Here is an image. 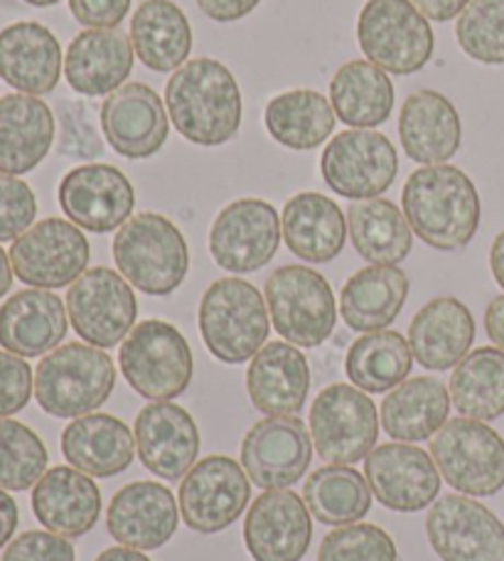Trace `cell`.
<instances>
[{
  "instance_id": "obj_29",
  "label": "cell",
  "mask_w": 504,
  "mask_h": 561,
  "mask_svg": "<svg viewBox=\"0 0 504 561\" xmlns=\"http://www.w3.org/2000/svg\"><path fill=\"white\" fill-rule=\"evenodd\" d=\"M249 399L268 416H296L310 392L306 355L290 343H268L251 359L247 373Z\"/></svg>"
},
{
  "instance_id": "obj_8",
  "label": "cell",
  "mask_w": 504,
  "mask_h": 561,
  "mask_svg": "<svg viewBox=\"0 0 504 561\" xmlns=\"http://www.w3.org/2000/svg\"><path fill=\"white\" fill-rule=\"evenodd\" d=\"M357 37L369 62L397 77L421 72L436 47L431 23L411 0H367Z\"/></svg>"
},
{
  "instance_id": "obj_10",
  "label": "cell",
  "mask_w": 504,
  "mask_h": 561,
  "mask_svg": "<svg viewBox=\"0 0 504 561\" xmlns=\"http://www.w3.org/2000/svg\"><path fill=\"white\" fill-rule=\"evenodd\" d=\"M310 434L322 460L332 466H355L375 450L377 407L355 385H330L312 402Z\"/></svg>"
},
{
  "instance_id": "obj_56",
  "label": "cell",
  "mask_w": 504,
  "mask_h": 561,
  "mask_svg": "<svg viewBox=\"0 0 504 561\" xmlns=\"http://www.w3.org/2000/svg\"><path fill=\"white\" fill-rule=\"evenodd\" d=\"M490 268H492V276L500 284V288H504V232L497 234L495 244L490 249Z\"/></svg>"
},
{
  "instance_id": "obj_35",
  "label": "cell",
  "mask_w": 504,
  "mask_h": 561,
  "mask_svg": "<svg viewBox=\"0 0 504 561\" xmlns=\"http://www.w3.org/2000/svg\"><path fill=\"white\" fill-rule=\"evenodd\" d=\"M409 296V276L399 266H367L340 294V313L357 333H377L399 318Z\"/></svg>"
},
{
  "instance_id": "obj_25",
  "label": "cell",
  "mask_w": 504,
  "mask_h": 561,
  "mask_svg": "<svg viewBox=\"0 0 504 561\" xmlns=\"http://www.w3.org/2000/svg\"><path fill=\"white\" fill-rule=\"evenodd\" d=\"M62 47L39 23H13L0 30V79L30 96L55 92L62 77Z\"/></svg>"
},
{
  "instance_id": "obj_15",
  "label": "cell",
  "mask_w": 504,
  "mask_h": 561,
  "mask_svg": "<svg viewBox=\"0 0 504 561\" xmlns=\"http://www.w3.org/2000/svg\"><path fill=\"white\" fill-rule=\"evenodd\" d=\"M89 242L75 222L49 217L20 234L10 247L15 276L35 288H65L87 272Z\"/></svg>"
},
{
  "instance_id": "obj_18",
  "label": "cell",
  "mask_w": 504,
  "mask_h": 561,
  "mask_svg": "<svg viewBox=\"0 0 504 561\" xmlns=\"http://www.w3.org/2000/svg\"><path fill=\"white\" fill-rule=\"evenodd\" d=\"M57 197L69 222L94 234L121 229L136 209V190L130 180L106 163L69 170L59 183Z\"/></svg>"
},
{
  "instance_id": "obj_1",
  "label": "cell",
  "mask_w": 504,
  "mask_h": 561,
  "mask_svg": "<svg viewBox=\"0 0 504 561\" xmlns=\"http://www.w3.org/2000/svg\"><path fill=\"white\" fill-rule=\"evenodd\" d=\"M401 205L413 234L438 252H456L478 234L480 195L456 165L413 170L403 185Z\"/></svg>"
},
{
  "instance_id": "obj_48",
  "label": "cell",
  "mask_w": 504,
  "mask_h": 561,
  "mask_svg": "<svg viewBox=\"0 0 504 561\" xmlns=\"http://www.w3.org/2000/svg\"><path fill=\"white\" fill-rule=\"evenodd\" d=\"M35 389L33 367L25 357L0 350V419H8L27 407Z\"/></svg>"
},
{
  "instance_id": "obj_24",
  "label": "cell",
  "mask_w": 504,
  "mask_h": 561,
  "mask_svg": "<svg viewBox=\"0 0 504 561\" xmlns=\"http://www.w3.org/2000/svg\"><path fill=\"white\" fill-rule=\"evenodd\" d=\"M33 513L49 533L67 539L84 537L99 523L101 490L82 470L49 468L33 488Z\"/></svg>"
},
{
  "instance_id": "obj_45",
  "label": "cell",
  "mask_w": 504,
  "mask_h": 561,
  "mask_svg": "<svg viewBox=\"0 0 504 561\" xmlns=\"http://www.w3.org/2000/svg\"><path fill=\"white\" fill-rule=\"evenodd\" d=\"M397 545L377 525H345L320 542L318 561H397Z\"/></svg>"
},
{
  "instance_id": "obj_5",
  "label": "cell",
  "mask_w": 504,
  "mask_h": 561,
  "mask_svg": "<svg viewBox=\"0 0 504 561\" xmlns=\"http://www.w3.org/2000/svg\"><path fill=\"white\" fill-rule=\"evenodd\" d=\"M116 367L104 350L69 343L43 357L35 373V397L43 412L79 419L96 412L114 392Z\"/></svg>"
},
{
  "instance_id": "obj_33",
  "label": "cell",
  "mask_w": 504,
  "mask_h": 561,
  "mask_svg": "<svg viewBox=\"0 0 504 561\" xmlns=\"http://www.w3.org/2000/svg\"><path fill=\"white\" fill-rule=\"evenodd\" d=\"M290 252L302 262L328 264L345 249L347 219L337 203L320 193L294 195L280 215Z\"/></svg>"
},
{
  "instance_id": "obj_42",
  "label": "cell",
  "mask_w": 504,
  "mask_h": 561,
  "mask_svg": "<svg viewBox=\"0 0 504 561\" xmlns=\"http://www.w3.org/2000/svg\"><path fill=\"white\" fill-rule=\"evenodd\" d=\"M302 500H306L310 515L330 527L355 525L371 510L367 478L352 466L318 468L306 480Z\"/></svg>"
},
{
  "instance_id": "obj_36",
  "label": "cell",
  "mask_w": 504,
  "mask_h": 561,
  "mask_svg": "<svg viewBox=\"0 0 504 561\" xmlns=\"http://www.w3.org/2000/svg\"><path fill=\"white\" fill-rule=\"evenodd\" d=\"M450 392L433 377H411L381 402V426L394 440L419 444L446 426Z\"/></svg>"
},
{
  "instance_id": "obj_26",
  "label": "cell",
  "mask_w": 504,
  "mask_h": 561,
  "mask_svg": "<svg viewBox=\"0 0 504 561\" xmlns=\"http://www.w3.org/2000/svg\"><path fill=\"white\" fill-rule=\"evenodd\" d=\"M67 335V308L47 288H25L0 306V345L18 357L57 350Z\"/></svg>"
},
{
  "instance_id": "obj_52",
  "label": "cell",
  "mask_w": 504,
  "mask_h": 561,
  "mask_svg": "<svg viewBox=\"0 0 504 561\" xmlns=\"http://www.w3.org/2000/svg\"><path fill=\"white\" fill-rule=\"evenodd\" d=\"M419 8V13L426 20H436V23H446L462 15V10L470 5V0H411Z\"/></svg>"
},
{
  "instance_id": "obj_31",
  "label": "cell",
  "mask_w": 504,
  "mask_h": 561,
  "mask_svg": "<svg viewBox=\"0 0 504 561\" xmlns=\"http://www.w3.org/2000/svg\"><path fill=\"white\" fill-rule=\"evenodd\" d=\"M55 144V116L43 99L8 94L0 99V173L25 175Z\"/></svg>"
},
{
  "instance_id": "obj_21",
  "label": "cell",
  "mask_w": 504,
  "mask_h": 561,
  "mask_svg": "<svg viewBox=\"0 0 504 561\" xmlns=\"http://www.w3.org/2000/svg\"><path fill=\"white\" fill-rule=\"evenodd\" d=\"M312 539L306 500L290 490H266L251 505L244 542L254 561H300Z\"/></svg>"
},
{
  "instance_id": "obj_20",
  "label": "cell",
  "mask_w": 504,
  "mask_h": 561,
  "mask_svg": "<svg viewBox=\"0 0 504 561\" xmlns=\"http://www.w3.org/2000/svg\"><path fill=\"white\" fill-rule=\"evenodd\" d=\"M101 131L118 156L144 160L165 146L170 122L163 99L148 84L130 82L116 89L99 112Z\"/></svg>"
},
{
  "instance_id": "obj_30",
  "label": "cell",
  "mask_w": 504,
  "mask_h": 561,
  "mask_svg": "<svg viewBox=\"0 0 504 561\" xmlns=\"http://www.w3.org/2000/svg\"><path fill=\"white\" fill-rule=\"evenodd\" d=\"M399 138L411 160L421 165H443L458 153L462 126L448 96L431 89L413 92L401 106Z\"/></svg>"
},
{
  "instance_id": "obj_49",
  "label": "cell",
  "mask_w": 504,
  "mask_h": 561,
  "mask_svg": "<svg viewBox=\"0 0 504 561\" xmlns=\"http://www.w3.org/2000/svg\"><path fill=\"white\" fill-rule=\"evenodd\" d=\"M0 561H77L72 542L55 533H25L8 545Z\"/></svg>"
},
{
  "instance_id": "obj_28",
  "label": "cell",
  "mask_w": 504,
  "mask_h": 561,
  "mask_svg": "<svg viewBox=\"0 0 504 561\" xmlns=\"http://www.w3.org/2000/svg\"><path fill=\"white\" fill-rule=\"evenodd\" d=\"M134 69V45L118 27L84 30L67 47L65 77L82 96L114 94Z\"/></svg>"
},
{
  "instance_id": "obj_38",
  "label": "cell",
  "mask_w": 504,
  "mask_h": 561,
  "mask_svg": "<svg viewBox=\"0 0 504 561\" xmlns=\"http://www.w3.org/2000/svg\"><path fill=\"white\" fill-rule=\"evenodd\" d=\"M347 232L357 254L375 266L401 264L413 247V229L406 215L381 197L350 207Z\"/></svg>"
},
{
  "instance_id": "obj_44",
  "label": "cell",
  "mask_w": 504,
  "mask_h": 561,
  "mask_svg": "<svg viewBox=\"0 0 504 561\" xmlns=\"http://www.w3.org/2000/svg\"><path fill=\"white\" fill-rule=\"evenodd\" d=\"M468 57L482 65H504V0H470L456 25Z\"/></svg>"
},
{
  "instance_id": "obj_7",
  "label": "cell",
  "mask_w": 504,
  "mask_h": 561,
  "mask_svg": "<svg viewBox=\"0 0 504 561\" xmlns=\"http://www.w3.org/2000/svg\"><path fill=\"white\" fill-rule=\"evenodd\" d=\"M274 328L290 345L318 347L335 333L337 304L328 278L310 266H280L266 278Z\"/></svg>"
},
{
  "instance_id": "obj_39",
  "label": "cell",
  "mask_w": 504,
  "mask_h": 561,
  "mask_svg": "<svg viewBox=\"0 0 504 561\" xmlns=\"http://www.w3.org/2000/svg\"><path fill=\"white\" fill-rule=\"evenodd\" d=\"M335 108L312 89H294L271 99L264 122L276 144L290 150H312L335 131Z\"/></svg>"
},
{
  "instance_id": "obj_23",
  "label": "cell",
  "mask_w": 504,
  "mask_h": 561,
  "mask_svg": "<svg viewBox=\"0 0 504 561\" xmlns=\"http://www.w3.org/2000/svg\"><path fill=\"white\" fill-rule=\"evenodd\" d=\"M136 450L140 463L163 480L190 473L199 456V431L187 409L173 402H153L136 419Z\"/></svg>"
},
{
  "instance_id": "obj_2",
  "label": "cell",
  "mask_w": 504,
  "mask_h": 561,
  "mask_svg": "<svg viewBox=\"0 0 504 561\" xmlns=\"http://www.w3.org/2000/svg\"><path fill=\"white\" fill-rule=\"evenodd\" d=\"M168 116L197 146H221L239 134L241 92L234 75L209 57L187 59L165 87Z\"/></svg>"
},
{
  "instance_id": "obj_50",
  "label": "cell",
  "mask_w": 504,
  "mask_h": 561,
  "mask_svg": "<svg viewBox=\"0 0 504 561\" xmlns=\"http://www.w3.org/2000/svg\"><path fill=\"white\" fill-rule=\"evenodd\" d=\"M134 0H69V10L79 25L89 30L118 27Z\"/></svg>"
},
{
  "instance_id": "obj_3",
  "label": "cell",
  "mask_w": 504,
  "mask_h": 561,
  "mask_svg": "<svg viewBox=\"0 0 504 561\" xmlns=\"http://www.w3.org/2000/svg\"><path fill=\"white\" fill-rule=\"evenodd\" d=\"M114 262L140 294L170 296L187 276L190 252L183 232L168 217L140 213L116 232Z\"/></svg>"
},
{
  "instance_id": "obj_41",
  "label": "cell",
  "mask_w": 504,
  "mask_h": 561,
  "mask_svg": "<svg viewBox=\"0 0 504 561\" xmlns=\"http://www.w3.org/2000/svg\"><path fill=\"white\" fill-rule=\"evenodd\" d=\"M450 404L462 416L495 421L504 414V353L478 347L460 359L450 375Z\"/></svg>"
},
{
  "instance_id": "obj_6",
  "label": "cell",
  "mask_w": 504,
  "mask_h": 561,
  "mask_svg": "<svg viewBox=\"0 0 504 561\" xmlns=\"http://www.w3.org/2000/svg\"><path fill=\"white\" fill-rule=\"evenodd\" d=\"M118 365L126 382L150 402H170L187 392L195 359L185 335L165 320H144L121 343Z\"/></svg>"
},
{
  "instance_id": "obj_14",
  "label": "cell",
  "mask_w": 504,
  "mask_h": 561,
  "mask_svg": "<svg viewBox=\"0 0 504 561\" xmlns=\"http://www.w3.org/2000/svg\"><path fill=\"white\" fill-rule=\"evenodd\" d=\"M320 170L332 193L347 199H375L394 185L399 156L385 134L352 128L332 136Z\"/></svg>"
},
{
  "instance_id": "obj_53",
  "label": "cell",
  "mask_w": 504,
  "mask_h": 561,
  "mask_svg": "<svg viewBox=\"0 0 504 561\" xmlns=\"http://www.w3.org/2000/svg\"><path fill=\"white\" fill-rule=\"evenodd\" d=\"M18 503L5 493V490H0V549L13 539L18 529Z\"/></svg>"
},
{
  "instance_id": "obj_19",
  "label": "cell",
  "mask_w": 504,
  "mask_h": 561,
  "mask_svg": "<svg viewBox=\"0 0 504 561\" xmlns=\"http://www.w3.org/2000/svg\"><path fill=\"white\" fill-rule=\"evenodd\" d=\"M365 478L377 503L397 513H421L440 493L436 460L409 444L377 446L365 458Z\"/></svg>"
},
{
  "instance_id": "obj_22",
  "label": "cell",
  "mask_w": 504,
  "mask_h": 561,
  "mask_svg": "<svg viewBox=\"0 0 504 561\" xmlns=\"http://www.w3.org/2000/svg\"><path fill=\"white\" fill-rule=\"evenodd\" d=\"M180 507L165 485L138 480L114 495L106 513L108 535L118 545L153 552L175 537Z\"/></svg>"
},
{
  "instance_id": "obj_12",
  "label": "cell",
  "mask_w": 504,
  "mask_h": 561,
  "mask_svg": "<svg viewBox=\"0 0 504 561\" xmlns=\"http://www.w3.org/2000/svg\"><path fill=\"white\" fill-rule=\"evenodd\" d=\"M251 500L247 470L229 456L202 458L180 483L183 523L199 535H217L237 523Z\"/></svg>"
},
{
  "instance_id": "obj_13",
  "label": "cell",
  "mask_w": 504,
  "mask_h": 561,
  "mask_svg": "<svg viewBox=\"0 0 504 561\" xmlns=\"http://www.w3.org/2000/svg\"><path fill=\"white\" fill-rule=\"evenodd\" d=\"M280 237L284 227L274 205L244 197L217 215L209 229V254L225 272L251 274L274 262Z\"/></svg>"
},
{
  "instance_id": "obj_54",
  "label": "cell",
  "mask_w": 504,
  "mask_h": 561,
  "mask_svg": "<svg viewBox=\"0 0 504 561\" xmlns=\"http://www.w3.org/2000/svg\"><path fill=\"white\" fill-rule=\"evenodd\" d=\"M485 330L492 343L504 353V296H497L485 310Z\"/></svg>"
},
{
  "instance_id": "obj_47",
  "label": "cell",
  "mask_w": 504,
  "mask_h": 561,
  "mask_svg": "<svg viewBox=\"0 0 504 561\" xmlns=\"http://www.w3.org/2000/svg\"><path fill=\"white\" fill-rule=\"evenodd\" d=\"M37 197L25 180L0 173V242H15L33 227Z\"/></svg>"
},
{
  "instance_id": "obj_46",
  "label": "cell",
  "mask_w": 504,
  "mask_h": 561,
  "mask_svg": "<svg viewBox=\"0 0 504 561\" xmlns=\"http://www.w3.org/2000/svg\"><path fill=\"white\" fill-rule=\"evenodd\" d=\"M59 153L75 160H94L104 153V140H101L94 126V108L84 102H59Z\"/></svg>"
},
{
  "instance_id": "obj_11",
  "label": "cell",
  "mask_w": 504,
  "mask_h": 561,
  "mask_svg": "<svg viewBox=\"0 0 504 561\" xmlns=\"http://www.w3.org/2000/svg\"><path fill=\"white\" fill-rule=\"evenodd\" d=\"M67 316L77 335L94 347H116L134 330L138 300L128 280L114 268L96 266L67 290Z\"/></svg>"
},
{
  "instance_id": "obj_57",
  "label": "cell",
  "mask_w": 504,
  "mask_h": 561,
  "mask_svg": "<svg viewBox=\"0 0 504 561\" xmlns=\"http://www.w3.org/2000/svg\"><path fill=\"white\" fill-rule=\"evenodd\" d=\"M13 264H10V256L3 252V247H0V298H3L10 286H13Z\"/></svg>"
},
{
  "instance_id": "obj_27",
  "label": "cell",
  "mask_w": 504,
  "mask_h": 561,
  "mask_svg": "<svg viewBox=\"0 0 504 561\" xmlns=\"http://www.w3.org/2000/svg\"><path fill=\"white\" fill-rule=\"evenodd\" d=\"M476 343V320L458 298L440 296L423 306L409 325L413 359L431 373H446L470 353Z\"/></svg>"
},
{
  "instance_id": "obj_55",
  "label": "cell",
  "mask_w": 504,
  "mask_h": 561,
  "mask_svg": "<svg viewBox=\"0 0 504 561\" xmlns=\"http://www.w3.org/2000/svg\"><path fill=\"white\" fill-rule=\"evenodd\" d=\"M96 561H150L140 549H130V547H111V549H104L96 557Z\"/></svg>"
},
{
  "instance_id": "obj_17",
  "label": "cell",
  "mask_w": 504,
  "mask_h": 561,
  "mask_svg": "<svg viewBox=\"0 0 504 561\" xmlns=\"http://www.w3.org/2000/svg\"><path fill=\"white\" fill-rule=\"evenodd\" d=\"M426 535L440 561H504V525L470 495L433 503Z\"/></svg>"
},
{
  "instance_id": "obj_16",
  "label": "cell",
  "mask_w": 504,
  "mask_h": 561,
  "mask_svg": "<svg viewBox=\"0 0 504 561\" xmlns=\"http://www.w3.org/2000/svg\"><path fill=\"white\" fill-rule=\"evenodd\" d=\"M312 436L298 416H268L241 440V468L261 490H286L306 476Z\"/></svg>"
},
{
  "instance_id": "obj_37",
  "label": "cell",
  "mask_w": 504,
  "mask_h": 561,
  "mask_svg": "<svg viewBox=\"0 0 504 561\" xmlns=\"http://www.w3.org/2000/svg\"><path fill=\"white\" fill-rule=\"evenodd\" d=\"M332 108L342 124L352 128H375L385 124L394 108V84L385 69L355 59L337 69L330 82Z\"/></svg>"
},
{
  "instance_id": "obj_4",
  "label": "cell",
  "mask_w": 504,
  "mask_h": 561,
  "mask_svg": "<svg viewBox=\"0 0 504 561\" xmlns=\"http://www.w3.org/2000/svg\"><path fill=\"white\" fill-rule=\"evenodd\" d=\"M268 308L256 286L244 278H219L199 304V333L211 355L225 365L254 359L268 337Z\"/></svg>"
},
{
  "instance_id": "obj_34",
  "label": "cell",
  "mask_w": 504,
  "mask_h": 561,
  "mask_svg": "<svg viewBox=\"0 0 504 561\" xmlns=\"http://www.w3.org/2000/svg\"><path fill=\"white\" fill-rule=\"evenodd\" d=\"M130 45L153 72H175L193 53V27L173 0H146L130 18Z\"/></svg>"
},
{
  "instance_id": "obj_32",
  "label": "cell",
  "mask_w": 504,
  "mask_h": 561,
  "mask_svg": "<svg viewBox=\"0 0 504 561\" xmlns=\"http://www.w3.org/2000/svg\"><path fill=\"white\" fill-rule=\"evenodd\" d=\"M67 463L92 478H114L128 470L136 456V440L124 421L111 414L75 419L62 434Z\"/></svg>"
},
{
  "instance_id": "obj_9",
  "label": "cell",
  "mask_w": 504,
  "mask_h": 561,
  "mask_svg": "<svg viewBox=\"0 0 504 561\" xmlns=\"http://www.w3.org/2000/svg\"><path fill=\"white\" fill-rule=\"evenodd\" d=\"M438 473L470 497H490L504 488V440L478 419L446 421L431 444Z\"/></svg>"
},
{
  "instance_id": "obj_43",
  "label": "cell",
  "mask_w": 504,
  "mask_h": 561,
  "mask_svg": "<svg viewBox=\"0 0 504 561\" xmlns=\"http://www.w3.org/2000/svg\"><path fill=\"white\" fill-rule=\"evenodd\" d=\"M49 454L33 428L0 419V490H27L47 473Z\"/></svg>"
},
{
  "instance_id": "obj_58",
  "label": "cell",
  "mask_w": 504,
  "mask_h": 561,
  "mask_svg": "<svg viewBox=\"0 0 504 561\" xmlns=\"http://www.w3.org/2000/svg\"><path fill=\"white\" fill-rule=\"evenodd\" d=\"M27 5H35V8H49V5H57L59 0H25Z\"/></svg>"
},
{
  "instance_id": "obj_51",
  "label": "cell",
  "mask_w": 504,
  "mask_h": 561,
  "mask_svg": "<svg viewBox=\"0 0 504 561\" xmlns=\"http://www.w3.org/2000/svg\"><path fill=\"white\" fill-rule=\"evenodd\" d=\"M261 0H197L202 13L215 23H234L247 18Z\"/></svg>"
},
{
  "instance_id": "obj_40",
  "label": "cell",
  "mask_w": 504,
  "mask_h": 561,
  "mask_svg": "<svg viewBox=\"0 0 504 561\" xmlns=\"http://www.w3.org/2000/svg\"><path fill=\"white\" fill-rule=\"evenodd\" d=\"M413 367L409 340L394 330H377L352 343L345 359L350 382L367 394H385L406 382Z\"/></svg>"
}]
</instances>
